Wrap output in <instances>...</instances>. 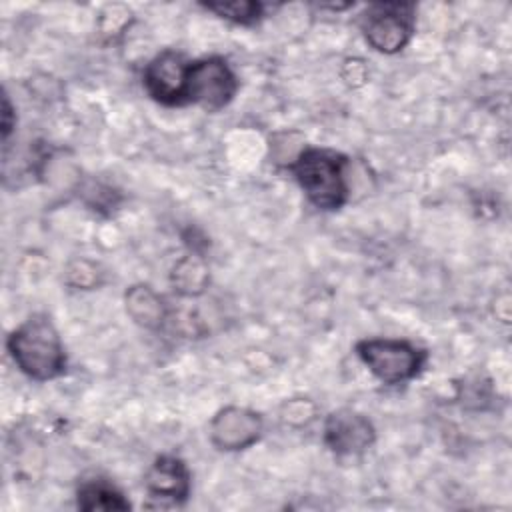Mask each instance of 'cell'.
I'll return each instance as SVG.
<instances>
[{
  "label": "cell",
  "mask_w": 512,
  "mask_h": 512,
  "mask_svg": "<svg viewBox=\"0 0 512 512\" xmlns=\"http://www.w3.org/2000/svg\"><path fill=\"white\" fill-rule=\"evenodd\" d=\"M16 368L36 382L56 380L66 372V350L48 314H32L6 338Z\"/></svg>",
  "instance_id": "obj_1"
},
{
  "label": "cell",
  "mask_w": 512,
  "mask_h": 512,
  "mask_svg": "<svg viewBox=\"0 0 512 512\" xmlns=\"http://www.w3.org/2000/svg\"><path fill=\"white\" fill-rule=\"evenodd\" d=\"M348 156L324 146H304L288 162V170L308 202L322 210H340L350 196L346 180Z\"/></svg>",
  "instance_id": "obj_2"
},
{
  "label": "cell",
  "mask_w": 512,
  "mask_h": 512,
  "mask_svg": "<svg viewBox=\"0 0 512 512\" xmlns=\"http://www.w3.org/2000/svg\"><path fill=\"white\" fill-rule=\"evenodd\" d=\"M354 350L370 374L386 386L414 380L428 362V352L404 338H364Z\"/></svg>",
  "instance_id": "obj_3"
},
{
  "label": "cell",
  "mask_w": 512,
  "mask_h": 512,
  "mask_svg": "<svg viewBox=\"0 0 512 512\" xmlns=\"http://www.w3.org/2000/svg\"><path fill=\"white\" fill-rule=\"evenodd\" d=\"M362 34L370 48L380 54H398L404 50L416 30V4L376 2L362 12Z\"/></svg>",
  "instance_id": "obj_4"
},
{
  "label": "cell",
  "mask_w": 512,
  "mask_h": 512,
  "mask_svg": "<svg viewBox=\"0 0 512 512\" xmlns=\"http://www.w3.org/2000/svg\"><path fill=\"white\" fill-rule=\"evenodd\" d=\"M240 88L238 76L222 56H204L190 62L186 106L194 104L206 112L226 108Z\"/></svg>",
  "instance_id": "obj_5"
},
{
  "label": "cell",
  "mask_w": 512,
  "mask_h": 512,
  "mask_svg": "<svg viewBox=\"0 0 512 512\" xmlns=\"http://www.w3.org/2000/svg\"><path fill=\"white\" fill-rule=\"evenodd\" d=\"M190 62L182 52L162 50L142 70L146 94L162 106H186Z\"/></svg>",
  "instance_id": "obj_6"
},
{
  "label": "cell",
  "mask_w": 512,
  "mask_h": 512,
  "mask_svg": "<svg viewBox=\"0 0 512 512\" xmlns=\"http://www.w3.org/2000/svg\"><path fill=\"white\" fill-rule=\"evenodd\" d=\"M322 440L336 456H358L376 442V428L362 412L338 408L326 416Z\"/></svg>",
  "instance_id": "obj_7"
},
{
  "label": "cell",
  "mask_w": 512,
  "mask_h": 512,
  "mask_svg": "<svg viewBox=\"0 0 512 512\" xmlns=\"http://www.w3.org/2000/svg\"><path fill=\"white\" fill-rule=\"evenodd\" d=\"M264 430L262 414L244 406H226L210 420V442L222 452L246 450Z\"/></svg>",
  "instance_id": "obj_8"
},
{
  "label": "cell",
  "mask_w": 512,
  "mask_h": 512,
  "mask_svg": "<svg viewBox=\"0 0 512 512\" xmlns=\"http://www.w3.org/2000/svg\"><path fill=\"white\" fill-rule=\"evenodd\" d=\"M144 486L158 506H180L190 496L192 474L182 458L174 454H160L146 470Z\"/></svg>",
  "instance_id": "obj_9"
},
{
  "label": "cell",
  "mask_w": 512,
  "mask_h": 512,
  "mask_svg": "<svg viewBox=\"0 0 512 512\" xmlns=\"http://www.w3.org/2000/svg\"><path fill=\"white\" fill-rule=\"evenodd\" d=\"M124 304H126L128 316L138 326L148 328V330L160 328L164 324L166 316H168L166 302L148 284H134V286H130L126 290V294H124Z\"/></svg>",
  "instance_id": "obj_10"
},
{
  "label": "cell",
  "mask_w": 512,
  "mask_h": 512,
  "mask_svg": "<svg viewBox=\"0 0 512 512\" xmlns=\"http://www.w3.org/2000/svg\"><path fill=\"white\" fill-rule=\"evenodd\" d=\"M76 506L84 512L94 510H130L124 492L106 478L82 480L76 490Z\"/></svg>",
  "instance_id": "obj_11"
},
{
  "label": "cell",
  "mask_w": 512,
  "mask_h": 512,
  "mask_svg": "<svg viewBox=\"0 0 512 512\" xmlns=\"http://www.w3.org/2000/svg\"><path fill=\"white\" fill-rule=\"evenodd\" d=\"M210 282L208 266L204 264L202 256L190 254L176 262L172 270V286L182 296H198L206 290Z\"/></svg>",
  "instance_id": "obj_12"
},
{
  "label": "cell",
  "mask_w": 512,
  "mask_h": 512,
  "mask_svg": "<svg viewBox=\"0 0 512 512\" xmlns=\"http://www.w3.org/2000/svg\"><path fill=\"white\" fill-rule=\"evenodd\" d=\"M202 8L214 12L218 18L228 20L240 26H254L264 18L266 6L254 0H238V2H202Z\"/></svg>",
  "instance_id": "obj_13"
},
{
  "label": "cell",
  "mask_w": 512,
  "mask_h": 512,
  "mask_svg": "<svg viewBox=\"0 0 512 512\" xmlns=\"http://www.w3.org/2000/svg\"><path fill=\"white\" fill-rule=\"evenodd\" d=\"M314 414H316L314 404H310L308 400H294L290 404H284L282 420L290 424H306L314 420Z\"/></svg>",
  "instance_id": "obj_14"
},
{
  "label": "cell",
  "mask_w": 512,
  "mask_h": 512,
  "mask_svg": "<svg viewBox=\"0 0 512 512\" xmlns=\"http://www.w3.org/2000/svg\"><path fill=\"white\" fill-rule=\"evenodd\" d=\"M14 128H16L14 108H12V104H10L8 94L4 92V96H2V140H4V144L8 142V138H10V134H12Z\"/></svg>",
  "instance_id": "obj_15"
}]
</instances>
